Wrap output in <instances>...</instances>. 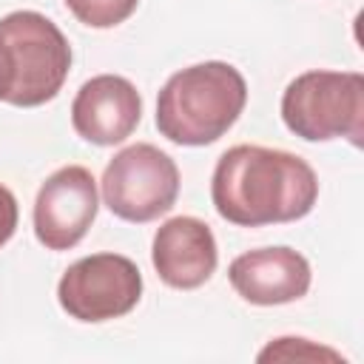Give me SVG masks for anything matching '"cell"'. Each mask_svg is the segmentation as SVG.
Masks as SVG:
<instances>
[{"instance_id":"13","label":"cell","mask_w":364,"mask_h":364,"mask_svg":"<svg viewBox=\"0 0 364 364\" xmlns=\"http://www.w3.org/2000/svg\"><path fill=\"white\" fill-rule=\"evenodd\" d=\"M17 219H20V213H17V199H14V193H11L6 185H0V247L14 236Z\"/></svg>"},{"instance_id":"10","label":"cell","mask_w":364,"mask_h":364,"mask_svg":"<svg viewBox=\"0 0 364 364\" xmlns=\"http://www.w3.org/2000/svg\"><path fill=\"white\" fill-rule=\"evenodd\" d=\"M151 259L156 276L176 290L202 287L219 262L210 228L196 216H173L154 233Z\"/></svg>"},{"instance_id":"3","label":"cell","mask_w":364,"mask_h":364,"mask_svg":"<svg viewBox=\"0 0 364 364\" xmlns=\"http://www.w3.org/2000/svg\"><path fill=\"white\" fill-rule=\"evenodd\" d=\"M0 46L9 68V105L34 108L60 94L71 68V46L46 14L11 11L0 17Z\"/></svg>"},{"instance_id":"11","label":"cell","mask_w":364,"mask_h":364,"mask_svg":"<svg viewBox=\"0 0 364 364\" xmlns=\"http://www.w3.org/2000/svg\"><path fill=\"white\" fill-rule=\"evenodd\" d=\"M139 0H65L68 11L91 28H114L125 23Z\"/></svg>"},{"instance_id":"6","label":"cell","mask_w":364,"mask_h":364,"mask_svg":"<svg viewBox=\"0 0 364 364\" xmlns=\"http://www.w3.org/2000/svg\"><path fill=\"white\" fill-rule=\"evenodd\" d=\"M142 299L139 267L119 253H94L68 264L57 284L60 307L77 321H111L131 313Z\"/></svg>"},{"instance_id":"4","label":"cell","mask_w":364,"mask_h":364,"mask_svg":"<svg viewBox=\"0 0 364 364\" xmlns=\"http://www.w3.org/2000/svg\"><path fill=\"white\" fill-rule=\"evenodd\" d=\"M287 131L307 142L347 136L355 148L364 136V77L358 71H304L282 94Z\"/></svg>"},{"instance_id":"12","label":"cell","mask_w":364,"mask_h":364,"mask_svg":"<svg viewBox=\"0 0 364 364\" xmlns=\"http://www.w3.org/2000/svg\"><path fill=\"white\" fill-rule=\"evenodd\" d=\"M293 361V358H304V361H318V358H330V361H344L336 350H327V347H316L310 344L307 338H293V336H284V338H276L273 344H267L262 353H259V361Z\"/></svg>"},{"instance_id":"9","label":"cell","mask_w":364,"mask_h":364,"mask_svg":"<svg viewBox=\"0 0 364 364\" xmlns=\"http://www.w3.org/2000/svg\"><path fill=\"white\" fill-rule=\"evenodd\" d=\"M228 279L233 290L259 307L299 301L310 290V262L293 247H259L230 262Z\"/></svg>"},{"instance_id":"8","label":"cell","mask_w":364,"mask_h":364,"mask_svg":"<svg viewBox=\"0 0 364 364\" xmlns=\"http://www.w3.org/2000/svg\"><path fill=\"white\" fill-rule=\"evenodd\" d=\"M142 119V97L131 80L100 74L80 85L71 102L74 131L94 145H117L134 134Z\"/></svg>"},{"instance_id":"7","label":"cell","mask_w":364,"mask_h":364,"mask_svg":"<svg viewBox=\"0 0 364 364\" xmlns=\"http://www.w3.org/2000/svg\"><path fill=\"white\" fill-rule=\"evenodd\" d=\"M100 208L97 182L88 168L65 165L54 171L34 199V233L48 250H71L91 228Z\"/></svg>"},{"instance_id":"14","label":"cell","mask_w":364,"mask_h":364,"mask_svg":"<svg viewBox=\"0 0 364 364\" xmlns=\"http://www.w3.org/2000/svg\"><path fill=\"white\" fill-rule=\"evenodd\" d=\"M9 94V68H6V57H3V46H0V100L6 102Z\"/></svg>"},{"instance_id":"5","label":"cell","mask_w":364,"mask_h":364,"mask_svg":"<svg viewBox=\"0 0 364 364\" xmlns=\"http://www.w3.org/2000/svg\"><path fill=\"white\" fill-rule=\"evenodd\" d=\"M102 202L125 222H154L179 196L176 162L151 142H136L114 154L102 171Z\"/></svg>"},{"instance_id":"2","label":"cell","mask_w":364,"mask_h":364,"mask_svg":"<svg viewBox=\"0 0 364 364\" xmlns=\"http://www.w3.org/2000/svg\"><path fill=\"white\" fill-rule=\"evenodd\" d=\"M247 102L245 77L219 60L168 77L156 97V128L176 145H210L228 134Z\"/></svg>"},{"instance_id":"1","label":"cell","mask_w":364,"mask_h":364,"mask_svg":"<svg viewBox=\"0 0 364 364\" xmlns=\"http://www.w3.org/2000/svg\"><path fill=\"white\" fill-rule=\"evenodd\" d=\"M210 199L216 213L230 225H282L313 210L318 179L316 171L290 151L233 145L213 168Z\"/></svg>"}]
</instances>
